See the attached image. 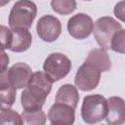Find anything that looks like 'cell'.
Masks as SVG:
<instances>
[{
  "instance_id": "6da1fadb",
  "label": "cell",
  "mask_w": 125,
  "mask_h": 125,
  "mask_svg": "<svg viewBox=\"0 0 125 125\" xmlns=\"http://www.w3.org/2000/svg\"><path fill=\"white\" fill-rule=\"evenodd\" d=\"M54 81L44 71L33 72L27 86L21 93V103L23 110H36L42 108L46 98L52 90Z\"/></svg>"
},
{
  "instance_id": "7a4b0ae2",
  "label": "cell",
  "mask_w": 125,
  "mask_h": 125,
  "mask_svg": "<svg viewBox=\"0 0 125 125\" xmlns=\"http://www.w3.org/2000/svg\"><path fill=\"white\" fill-rule=\"evenodd\" d=\"M37 15V6L31 0H19L11 9L8 23L11 28L29 29Z\"/></svg>"
},
{
  "instance_id": "3957f363",
  "label": "cell",
  "mask_w": 125,
  "mask_h": 125,
  "mask_svg": "<svg viewBox=\"0 0 125 125\" xmlns=\"http://www.w3.org/2000/svg\"><path fill=\"white\" fill-rule=\"evenodd\" d=\"M107 114V101L100 94L89 95L83 99L81 106V116L88 124L99 123Z\"/></svg>"
},
{
  "instance_id": "277c9868",
  "label": "cell",
  "mask_w": 125,
  "mask_h": 125,
  "mask_svg": "<svg viewBox=\"0 0 125 125\" xmlns=\"http://www.w3.org/2000/svg\"><path fill=\"white\" fill-rule=\"evenodd\" d=\"M122 29L121 23L111 17H102L96 21L93 26L95 39L102 49H110V42L113 35Z\"/></svg>"
},
{
  "instance_id": "5b68a950",
  "label": "cell",
  "mask_w": 125,
  "mask_h": 125,
  "mask_svg": "<svg viewBox=\"0 0 125 125\" xmlns=\"http://www.w3.org/2000/svg\"><path fill=\"white\" fill-rule=\"evenodd\" d=\"M71 69L70 60L62 53L50 54L43 64V70L55 82L64 78Z\"/></svg>"
},
{
  "instance_id": "8992f818",
  "label": "cell",
  "mask_w": 125,
  "mask_h": 125,
  "mask_svg": "<svg viewBox=\"0 0 125 125\" xmlns=\"http://www.w3.org/2000/svg\"><path fill=\"white\" fill-rule=\"evenodd\" d=\"M101 73L98 67L85 62L76 71L74 77L75 87L81 91H92L96 89L100 83Z\"/></svg>"
},
{
  "instance_id": "52a82bcc",
  "label": "cell",
  "mask_w": 125,
  "mask_h": 125,
  "mask_svg": "<svg viewBox=\"0 0 125 125\" xmlns=\"http://www.w3.org/2000/svg\"><path fill=\"white\" fill-rule=\"evenodd\" d=\"M94 22L87 14L79 13L72 16L67 21V31L71 37L82 40L90 36L93 31Z\"/></svg>"
},
{
  "instance_id": "ba28073f",
  "label": "cell",
  "mask_w": 125,
  "mask_h": 125,
  "mask_svg": "<svg viewBox=\"0 0 125 125\" xmlns=\"http://www.w3.org/2000/svg\"><path fill=\"white\" fill-rule=\"evenodd\" d=\"M36 31L40 39L45 42L56 41L62 33V24L58 18L52 15H45L39 19Z\"/></svg>"
},
{
  "instance_id": "9c48e42d",
  "label": "cell",
  "mask_w": 125,
  "mask_h": 125,
  "mask_svg": "<svg viewBox=\"0 0 125 125\" xmlns=\"http://www.w3.org/2000/svg\"><path fill=\"white\" fill-rule=\"evenodd\" d=\"M48 119L52 125H70L75 120V109L61 103H55L48 111Z\"/></svg>"
},
{
  "instance_id": "30bf717a",
  "label": "cell",
  "mask_w": 125,
  "mask_h": 125,
  "mask_svg": "<svg viewBox=\"0 0 125 125\" xmlns=\"http://www.w3.org/2000/svg\"><path fill=\"white\" fill-rule=\"evenodd\" d=\"M31 74V67L24 62H17L13 64L8 70L10 84L16 89L25 88L27 86Z\"/></svg>"
},
{
  "instance_id": "8fae6325",
  "label": "cell",
  "mask_w": 125,
  "mask_h": 125,
  "mask_svg": "<svg viewBox=\"0 0 125 125\" xmlns=\"http://www.w3.org/2000/svg\"><path fill=\"white\" fill-rule=\"evenodd\" d=\"M107 101V114L105 120L110 125H119L125 122V104L120 97H110Z\"/></svg>"
},
{
  "instance_id": "7c38bea8",
  "label": "cell",
  "mask_w": 125,
  "mask_h": 125,
  "mask_svg": "<svg viewBox=\"0 0 125 125\" xmlns=\"http://www.w3.org/2000/svg\"><path fill=\"white\" fill-rule=\"evenodd\" d=\"M12 29V42L9 50L16 53H21L26 51L32 43V35L26 28L15 27Z\"/></svg>"
},
{
  "instance_id": "4fadbf2b",
  "label": "cell",
  "mask_w": 125,
  "mask_h": 125,
  "mask_svg": "<svg viewBox=\"0 0 125 125\" xmlns=\"http://www.w3.org/2000/svg\"><path fill=\"white\" fill-rule=\"evenodd\" d=\"M55 101L56 103L66 104L75 109L79 102V93L77 88L71 84L62 85L57 91Z\"/></svg>"
},
{
  "instance_id": "5bb4252c",
  "label": "cell",
  "mask_w": 125,
  "mask_h": 125,
  "mask_svg": "<svg viewBox=\"0 0 125 125\" xmlns=\"http://www.w3.org/2000/svg\"><path fill=\"white\" fill-rule=\"evenodd\" d=\"M85 62L94 64L96 67H98L101 70V72L109 71L111 68L110 59H109L106 51L102 48L93 49L92 51H90Z\"/></svg>"
},
{
  "instance_id": "9a60e30c",
  "label": "cell",
  "mask_w": 125,
  "mask_h": 125,
  "mask_svg": "<svg viewBox=\"0 0 125 125\" xmlns=\"http://www.w3.org/2000/svg\"><path fill=\"white\" fill-rule=\"evenodd\" d=\"M17 97V89L10 85L0 87V110L11 108L15 104Z\"/></svg>"
},
{
  "instance_id": "2e32d148",
  "label": "cell",
  "mask_w": 125,
  "mask_h": 125,
  "mask_svg": "<svg viewBox=\"0 0 125 125\" xmlns=\"http://www.w3.org/2000/svg\"><path fill=\"white\" fill-rule=\"evenodd\" d=\"M21 116L22 124L26 125H44L47 119L45 112L41 108L36 110H23Z\"/></svg>"
},
{
  "instance_id": "e0dca14e",
  "label": "cell",
  "mask_w": 125,
  "mask_h": 125,
  "mask_svg": "<svg viewBox=\"0 0 125 125\" xmlns=\"http://www.w3.org/2000/svg\"><path fill=\"white\" fill-rule=\"evenodd\" d=\"M52 9L60 15H69L76 10L75 0H51Z\"/></svg>"
},
{
  "instance_id": "ac0fdd59",
  "label": "cell",
  "mask_w": 125,
  "mask_h": 125,
  "mask_svg": "<svg viewBox=\"0 0 125 125\" xmlns=\"http://www.w3.org/2000/svg\"><path fill=\"white\" fill-rule=\"evenodd\" d=\"M0 124H14V125H21L22 120L21 116L19 112L8 108L2 110L0 112Z\"/></svg>"
},
{
  "instance_id": "d6986e66",
  "label": "cell",
  "mask_w": 125,
  "mask_h": 125,
  "mask_svg": "<svg viewBox=\"0 0 125 125\" xmlns=\"http://www.w3.org/2000/svg\"><path fill=\"white\" fill-rule=\"evenodd\" d=\"M110 49L120 54L125 53V30L123 28L113 35L110 42Z\"/></svg>"
},
{
  "instance_id": "ffe728a7",
  "label": "cell",
  "mask_w": 125,
  "mask_h": 125,
  "mask_svg": "<svg viewBox=\"0 0 125 125\" xmlns=\"http://www.w3.org/2000/svg\"><path fill=\"white\" fill-rule=\"evenodd\" d=\"M12 36V29L5 25H0V50H6L10 48Z\"/></svg>"
},
{
  "instance_id": "44dd1931",
  "label": "cell",
  "mask_w": 125,
  "mask_h": 125,
  "mask_svg": "<svg viewBox=\"0 0 125 125\" xmlns=\"http://www.w3.org/2000/svg\"><path fill=\"white\" fill-rule=\"evenodd\" d=\"M9 62H10V59L7 53L4 52V50H0V72L8 69Z\"/></svg>"
},
{
  "instance_id": "7402d4cb",
  "label": "cell",
  "mask_w": 125,
  "mask_h": 125,
  "mask_svg": "<svg viewBox=\"0 0 125 125\" xmlns=\"http://www.w3.org/2000/svg\"><path fill=\"white\" fill-rule=\"evenodd\" d=\"M113 13L121 21H124V1H120L115 5Z\"/></svg>"
},
{
  "instance_id": "603a6c76",
  "label": "cell",
  "mask_w": 125,
  "mask_h": 125,
  "mask_svg": "<svg viewBox=\"0 0 125 125\" xmlns=\"http://www.w3.org/2000/svg\"><path fill=\"white\" fill-rule=\"evenodd\" d=\"M8 70L9 69L0 72V87L1 86H6V85H10L9 76H8Z\"/></svg>"
},
{
  "instance_id": "cb8c5ba5",
  "label": "cell",
  "mask_w": 125,
  "mask_h": 125,
  "mask_svg": "<svg viewBox=\"0 0 125 125\" xmlns=\"http://www.w3.org/2000/svg\"><path fill=\"white\" fill-rule=\"evenodd\" d=\"M11 0H0V7H3V6H6Z\"/></svg>"
},
{
  "instance_id": "d4e9b609",
  "label": "cell",
  "mask_w": 125,
  "mask_h": 125,
  "mask_svg": "<svg viewBox=\"0 0 125 125\" xmlns=\"http://www.w3.org/2000/svg\"><path fill=\"white\" fill-rule=\"evenodd\" d=\"M85 1H91V0H85Z\"/></svg>"
}]
</instances>
